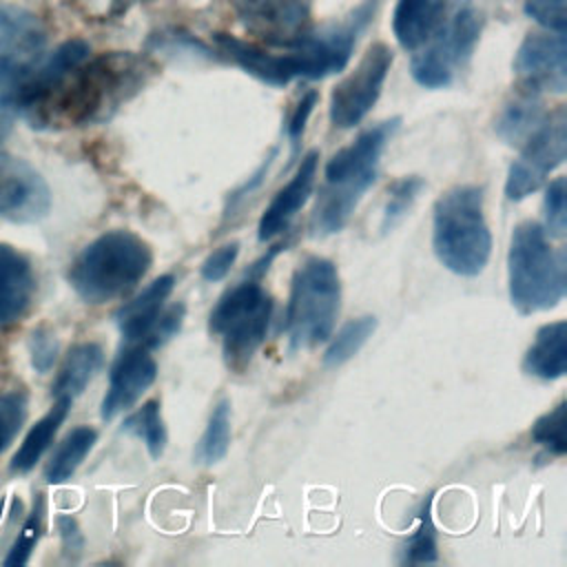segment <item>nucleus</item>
I'll return each mask as SVG.
<instances>
[{"instance_id": "obj_40", "label": "nucleus", "mask_w": 567, "mask_h": 567, "mask_svg": "<svg viewBox=\"0 0 567 567\" xmlns=\"http://www.w3.org/2000/svg\"><path fill=\"white\" fill-rule=\"evenodd\" d=\"M315 104H317V93H315V91H308V93L301 95V100L297 102V106H295V111H292V115H290V120H288V137L292 140V144H297V140L301 137V133H303V128H306V122H308V117H310Z\"/></svg>"}, {"instance_id": "obj_28", "label": "nucleus", "mask_w": 567, "mask_h": 567, "mask_svg": "<svg viewBox=\"0 0 567 567\" xmlns=\"http://www.w3.org/2000/svg\"><path fill=\"white\" fill-rule=\"evenodd\" d=\"M374 330H377V319L370 317V315L348 321L330 339V346L323 352V365L326 368H337V365H343L346 361H350L365 346V341L372 337Z\"/></svg>"}, {"instance_id": "obj_5", "label": "nucleus", "mask_w": 567, "mask_h": 567, "mask_svg": "<svg viewBox=\"0 0 567 567\" xmlns=\"http://www.w3.org/2000/svg\"><path fill=\"white\" fill-rule=\"evenodd\" d=\"M509 299L523 315L556 308L567 288V259L563 248H554L547 233L536 221L514 228L509 252Z\"/></svg>"}, {"instance_id": "obj_11", "label": "nucleus", "mask_w": 567, "mask_h": 567, "mask_svg": "<svg viewBox=\"0 0 567 567\" xmlns=\"http://www.w3.org/2000/svg\"><path fill=\"white\" fill-rule=\"evenodd\" d=\"M47 33L40 18L13 4H0V104L7 106L20 82L42 60Z\"/></svg>"}, {"instance_id": "obj_19", "label": "nucleus", "mask_w": 567, "mask_h": 567, "mask_svg": "<svg viewBox=\"0 0 567 567\" xmlns=\"http://www.w3.org/2000/svg\"><path fill=\"white\" fill-rule=\"evenodd\" d=\"M175 288V277L173 275H162L153 279L137 297L126 301L117 312H115V323L120 328V334L128 343H142L151 328L155 326L157 317L162 315V306L168 299V295Z\"/></svg>"}, {"instance_id": "obj_34", "label": "nucleus", "mask_w": 567, "mask_h": 567, "mask_svg": "<svg viewBox=\"0 0 567 567\" xmlns=\"http://www.w3.org/2000/svg\"><path fill=\"white\" fill-rule=\"evenodd\" d=\"M567 179L565 177H556L549 182V186L545 188V197H543V230L549 237L563 239L567 233Z\"/></svg>"}, {"instance_id": "obj_24", "label": "nucleus", "mask_w": 567, "mask_h": 567, "mask_svg": "<svg viewBox=\"0 0 567 567\" xmlns=\"http://www.w3.org/2000/svg\"><path fill=\"white\" fill-rule=\"evenodd\" d=\"M69 408H71V399L60 396V399H55L53 408L42 419L35 421V425L29 430V434L22 441V445L18 447V452L11 458V465H9L11 472L27 474V472H31L38 465V461L42 458V454L51 445L55 432L64 423V419L69 414Z\"/></svg>"}, {"instance_id": "obj_42", "label": "nucleus", "mask_w": 567, "mask_h": 567, "mask_svg": "<svg viewBox=\"0 0 567 567\" xmlns=\"http://www.w3.org/2000/svg\"><path fill=\"white\" fill-rule=\"evenodd\" d=\"M7 133H9V122L0 115V142L7 137Z\"/></svg>"}, {"instance_id": "obj_13", "label": "nucleus", "mask_w": 567, "mask_h": 567, "mask_svg": "<svg viewBox=\"0 0 567 567\" xmlns=\"http://www.w3.org/2000/svg\"><path fill=\"white\" fill-rule=\"evenodd\" d=\"M244 29L277 47H295L310 33L312 0H230Z\"/></svg>"}, {"instance_id": "obj_39", "label": "nucleus", "mask_w": 567, "mask_h": 567, "mask_svg": "<svg viewBox=\"0 0 567 567\" xmlns=\"http://www.w3.org/2000/svg\"><path fill=\"white\" fill-rule=\"evenodd\" d=\"M182 321H184V303H175L171 306L164 315L157 317L155 326L151 328L148 337L144 339V346L151 350V348H159L162 343H166L173 334L179 332L182 328Z\"/></svg>"}, {"instance_id": "obj_7", "label": "nucleus", "mask_w": 567, "mask_h": 567, "mask_svg": "<svg viewBox=\"0 0 567 567\" xmlns=\"http://www.w3.org/2000/svg\"><path fill=\"white\" fill-rule=\"evenodd\" d=\"M272 299L257 279L233 286L213 308L208 330L221 337V354L230 370L241 372L266 339Z\"/></svg>"}, {"instance_id": "obj_12", "label": "nucleus", "mask_w": 567, "mask_h": 567, "mask_svg": "<svg viewBox=\"0 0 567 567\" xmlns=\"http://www.w3.org/2000/svg\"><path fill=\"white\" fill-rule=\"evenodd\" d=\"M394 53L388 44L374 42L365 49L357 66L334 86L328 115L334 128L357 126L377 104L392 66Z\"/></svg>"}, {"instance_id": "obj_26", "label": "nucleus", "mask_w": 567, "mask_h": 567, "mask_svg": "<svg viewBox=\"0 0 567 567\" xmlns=\"http://www.w3.org/2000/svg\"><path fill=\"white\" fill-rule=\"evenodd\" d=\"M97 441V432L89 425H80L75 430H71L64 441L60 443V447L55 450V454L51 456L47 470H44V478L49 483H64L73 476V472L80 467V463L86 458V454L91 452L93 443Z\"/></svg>"}, {"instance_id": "obj_35", "label": "nucleus", "mask_w": 567, "mask_h": 567, "mask_svg": "<svg viewBox=\"0 0 567 567\" xmlns=\"http://www.w3.org/2000/svg\"><path fill=\"white\" fill-rule=\"evenodd\" d=\"M29 396L22 390H11L0 394V454L20 432L27 416Z\"/></svg>"}, {"instance_id": "obj_31", "label": "nucleus", "mask_w": 567, "mask_h": 567, "mask_svg": "<svg viewBox=\"0 0 567 567\" xmlns=\"http://www.w3.org/2000/svg\"><path fill=\"white\" fill-rule=\"evenodd\" d=\"M401 560L408 565H427V563L439 560L436 532H434V523H432V496L423 503V507L419 512V527L405 540Z\"/></svg>"}, {"instance_id": "obj_6", "label": "nucleus", "mask_w": 567, "mask_h": 567, "mask_svg": "<svg viewBox=\"0 0 567 567\" xmlns=\"http://www.w3.org/2000/svg\"><path fill=\"white\" fill-rule=\"evenodd\" d=\"M341 303L337 266L326 257L303 259L290 281L286 334L290 350L315 348L332 337Z\"/></svg>"}, {"instance_id": "obj_23", "label": "nucleus", "mask_w": 567, "mask_h": 567, "mask_svg": "<svg viewBox=\"0 0 567 567\" xmlns=\"http://www.w3.org/2000/svg\"><path fill=\"white\" fill-rule=\"evenodd\" d=\"M104 363V350L102 346L93 343V341H84L73 346L62 365L60 372L53 381V396H66V399H75L78 394H82L86 390V385L91 383V379L100 372Z\"/></svg>"}, {"instance_id": "obj_41", "label": "nucleus", "mask_w": 567, "mask_h": 567, "mask_svg": "<svg viewBox=\"0 0 567 567\" xmlns=\"http://www.w3.org/2000/svg\"><path fill=\"white\" fill-rule=\"evenodd\" d=\"M58 525H60V534H62L64 547L69 551H80L82 549V536H80L78 523L73 518H69V516H60Z\"/></svg>"}, {"instance_id": "obj_3", "label": "nucleus", "mask_w": 567, "mask_h": 567, "mask_svg": "<svg viewBox=\"0 0 567 567\" xmlns=\"http://www.w3.org/2000/svg\"><path fill=\"white\" fill-rule=\"evenodd\" d=\"M153 264L151 246L131 230H106L78 255L69 281L78 297L100 306L126 297Z\"/></svg>"}, {"instance_id": "obj_30", "label": "nucleus", "mask_w": 567, "mask_h": 567, "mask_svg": "<svg viewBox=\"0 0 567 567\" xmlns=\"http://www.w3.org/2000/svg\"><path fill=\"white\" fill-rule=\"evenodd\" d=\"M425 182L419 175H405L388 188V199L381 213V233H390L414 206Z\"/></svg>"}, {"instance_id": "obj_14", "label": "nucleus", "mask_w": 567, "mask_h": 567, "mask_svg": "<svg viewBox=\"0 0 567 567\" xmlns=\"http://www.w3.org/2000/svg\"><path fill=\"white\" fill-rule=\"evenodd\" d=\"M514 71L523 86L540 93H565L567 89V47L565 33H529L514 58Z\"/></svg>"}, {"instance_id": "obj_20", "label": "nucleus", "mask_w": 567, "mask_h": 567, "mask_svg": "<svg viewBox=\"0 0 567 567\" xmlns=\"http://www.w3.org/2000/svg\"><path fill=\"white\" fill-rule=\"evenodd\" d=\"M215 42L228 60H233L237 66H241L248 75L257 78L259 82L270 86H286L292 82L286 55H275L252 42L239 40L228 33H215Z\"/></svg>"}, {"instance_id": "obj_27", "label": "nucleus", "mask_w": 567, "mask_h": 567, "mask_svg": "<svg viewBox=\"0 0 567 567\" xmlns=\"http://www.w3.org/2000/svg\"><path fill=\"white\" fill-rule=\"evenodd\" d=\"M159 408H162L159 401L151 399L142 408H137L131 416H126V421L122 423L124 432L137 436L146 445L151 458H159L166 447V427H164Z\"/></svg>"}, {"instance_id": "obj_25", "label": "nucleus", "mask_w": 567, "mask_h": 567, "mask_svg": "<svg viewBox=\"0 0 567 567\" xmlns=\"http://www.w3.org/2000/svg\"><path fill=\"white\" fill-rule=\"evenodd\" d=\"M545 115L547 113L543 111L538 93L525 89L512 102L505 104V109L496 122V133L507 144L523 146L525 140L540 126Z\"/></svg>"}, {"instance_id": "obj_8", "label": "nucleus", "mask_w": 567, "mask_h": 567, "mask_svg": "<svg viewBox=\"0 0 567 567\" xmlns=\"http://www.w3.org/2000/svg\"><path fill=\"white\" fill-rule=\"evenodd\" d=\"M481 35V16L470 0H456L416 49L412 58V78L425 89L450 86L456 73L467 64Z\"/></svg>"}, {"instance_id": "obj_22", "label": "nucleus", "mask_w": 567, "mask_h": 567, "mask_svg": "<svg viewBox=\"0 0 567 567\" xmlns=\"http://www.w3.org/2000/svg\"><path fill=\"white\" fill-rule=\"evenodd\" d=\"M443 9V0H399L392 16L396 42L405 51H416L436 29Z\"/></svg>"}, {"instance_id": "obj_17", "label": "nucleus", "mask_w": 567, "mask_h": 567, "mask_svg": "<svg viewBox=\"0 0 567 567\" xmlns=\"http://www.w3.org/2000/svg\"><path fill=\"white\" fill-rule=\"evenodd\" d=\"M317 166H319V153L310 151L301 157L295 175L288 179L286 186L277 190V195L270 199L266 206L259 226H257V237L259 241H268L284 233L292 217L303 208V204L310 199V193L315 188V177H317Z\"/></svg>"}, {"instance_id": "obj_38", "label": "nucleus", "mask_w": 567, "mask_h": 567, "mask_svg": "<svg viewBox=\"0 0 567 567\" xmlns=\"http://www.w3.org/2000/svg\"><path fill=\"white\" fill-rule=\"evenodd\" d=\"M237 255H239V244L237 241H228V244L215 248L202 264V277L206 281H213V284L221 281L230 272L233 264L237 261Z\"/></svg>"}, {"instance_id": "obj_10", "label": "nucleus", "mask_w": 567, "mask_h": 567, "mask_svg": "<svg viewBox=\"0 0 567 567\" xmlns=\"http://www.w3.org/2000/svg\"><path fill=\"white\" fill-rule=\"evenodd\" d=\"M567 155V115L565 109L547 113L540 126L525 140L516 162H512L505 179V197L520 202L536 193L545 177L565 162Z\"/></svg>"}, {"instance_id": "obj_21", "label": "nucleus", "mask_w": 567, "mask_h": 567, "mask_svg": "<svg viewBox=\"0 0 567 567\" xmlns=\"http://www.w3.org/2000/svg\"><path fill=\"white\" fill-rule=\"evenodd\" d=\"M523 370L543 381H556L567 372V323H545L523 357Z\"/></svg>"}, {"instance_id": "obj_1", "label": "nucleus", "mask_w": 567, "mask_h": 567, "mask_svg": "<svg viewBox=\"0 0 567 567\" xmlns=\"http://www.w3.org/2000/svg\"><path fill=\"white\" fill-rule=\"evenodd\" d=\"M148 64L131 53H104L69 71L24 117L33 126H84L106 120L146 78Z\"/></svg>"}, {"instance_id": "obj_29", "label": "nucleus", "mask_w": 567, "mask_h": 567, "mask_svg": "<svg viewBox=\"0 0 567 567\" xmlns=\"http://www.w3.org/2000/svg\"><path fill=\"white\" fill-rule=\"evenodd\" d=\"M230 445V401L221 399L208 419V425L197 443V461L202 465H215L219 463Z\"/></svg>"}, {"instance_id": "obj_37", "label": "nucleus", "mask_w": 567, "mask_h": 567, "mask_svg": "<svg viewBox=\"0 0 567 567\" xmlns=\"http://www.w3.org/2000/svg\"><path fill=\"white\" fill-rule=\"evenodd\" d=\"M58 350H60L58 339H55V334H53L47 326H40V328H35V330L31 332V337H29L31 365H33L40 374H44V372H49V370L53 368V363H55V359H58Z\"/></svg>"}, {"instance_id": "obj_16", "label": "nucleus", "mask_w": 567, "mask_h": 567, "mask_svg": "<svg viewBox=\"0 0 567 567\" xmlns=\"http://www.w3.org/2000/svg\"><path fill=\"white\" fill-rule=\"evenodd\" d=\"M157 377V363L146 346H131L122 350L109 374V390L102 399V419L111 421L128 410Z\"/></svg>"}, {"instance_id": "obj_36", "label": "nucleus", "mask_w": 567, "mask_h": 567, "mask_svg": "<svg viewBox=\"0 0 567 567\" xmlns=\"http://www.w3.org/2000/svg\"><path fill=\"white\" fill-rule=\"evenodd\" d=\"M525 13L547 31L565 33L567 0H525Z\"/></svg>"}, {"instance_id": "obj_18", "label": "nucleus", "mask_w": 567, "mask_h": 567, "mask_svg": "<svg viewBox=\"0 0 567 567\" xmlns=\"http://www.w3.org/2000/svg\"><path fill=\"white\" fill-rule=\"evenodd\" d=\"M33 290L31 261L13 246L0 241V326L16 323L29 310Z\"/></svg>"}, {"instance_id": "obj_4", "label": "nucleus", "mask_w": 567, "mask_h": 567, "mask_svg": "<svg viewBox=\"0 0 567 567\" xmlns=\"http://www.w3.org/2000/svg\"><path fill=\"white\" fill-rule=\"evenodd\" d=\"M432 248L439 261L454 275L476 277L492 255V235L483 213V190L454 186L434 204Z\"/></svg>"}, {"instance_id": "obj_33", "label": "nucleus", "mask_w": 567, "mask_h": 567, "mask_svg": "<svg viewBox=\"0 0 567 567\" xmlns=\"http://www.w3.org/2000/svg\"><path fill=\"white\" fill-rule=\"evenodd\" d=\"M42 532H44V498H42V494H38L35 503H33V509L27 516V523L20 529V536L16 538L13 547L9 549V554L4 558V565L7 567L24 565L29 560L35 543L40 540Z\"/></svg>"}, {"instance_id": "obj_2", "label": "nucleus", "mask_w": 567, "mask_h": 567, "mask_svg": "<svg viewBox=\"0 0 567 567\" xmlns=\"http://www.w3.org/2000/svg\"><path fill=\"white\" fill-rule=\"evenodd\" d=\"M396 126L399 117L379 122L328 159L323 186L310 215V230L315 235H334L348 224L361 197L374 184L381 153Z\"/></svg>"}, {"instance_id": "obj_15", "label": "nucleus", "mask_w": 567, "mask_h": 567, "mask_svg": "<svg viewBox=\"0 0 567 567\" xmlns=\"http://www.w3.org/2000/svg\"><path fill=\"white\" fill-rule=\"evenodd\" d=\"M51 208L44 177L27 162L0 153V217L16 224L42 219Z\"/></svg>"}, {"instance_id": "obj_32", "label": "nucleus", "mask_w": 567, "mask_h": 567, "mask_svg": "<svg viewBox=\"0 0 567 567\" xmlns=\"http://www.w3.org/2000/svg\"><path fill=\"white\" fill-rule=\"evenodd\" d=\"M565 412L567 403L560 401L549 412L538 416L532 425V441L540 447H545L554 456H563L567 452V439H565Z\"/></svg>"}, {"instance_id": "obj_9", "label": "nucleus", "mask_w": 567, "mask_h": 567, "mask_svg": "<svg viewBox=\"0 0 567 567\" xmlns=\"http://www.w3.org/2000/svg\"><path fill=\"white\" fill-rule=\"evenodd\" d=\"M379 0H365L346 20L308 33L286 55L292 80H323L346 69L359 33L372 22Z\"/></svg>"}]
</instances>
